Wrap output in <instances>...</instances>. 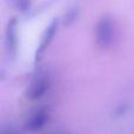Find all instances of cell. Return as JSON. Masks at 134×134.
<instances>
[{
	"mask_svg": "<svg viewBox=\"0 0 134 134\" xmlns=\"http://www.w3.org/2000/svg\"><path fill=\"white\" fill-rule=\"evenodd\" d=\"M115 39V25L109 15H102L95 25V44L100 48H108Z\"/></svg>",
	"mask_w": 134,
	"mask_h": 134,
	"instance_id": "6da1fadb",
	"label": "cell"
},
{
	"mask_svg": "<svg viewBox=\"0 0 134 134\" xmlns=\"http://www.w3.org/2000/svg\"><path fill=\"white\" fill-rule=\"evenodd\" d=\"M49 119V113L46 109H38L37 112H34L33 114H31L30 118L26 120V128L31 132H35L39 131L48 122Z\"/></svg>",
	"mask_w": 134,
	"mask_h": 134,
	"instance_id": "5b68a950",
	"label": "cell"
},
{
	"mask_svg": "<svg viewBox=\"0 0 134 134\" xmlns=\"http://www.w3.org/2000/svg\"><path fill=\"white\" fill-rule=\"evenodd\" d=\"M49 79L45 75L37 76L31 82L27 91V97L31 100H39L48 92L49 90Z\"/></svg>",
	"mask_w": 134,
	"mask_h": 134,
	"instance_id": "3957f363",
	"label": "cell"
},
{
	"mask_svg": "<svg viewBox=\"0 0 134 134\" xmlns=\"http://www.w3.org/2000/svg\"><path fill=\"white\" fill-rule=\"evenodd\" d=\"M5 41H6V48L9 54H15L16 45H18V20L15 16H12L7 21L6 32H5Z\"/></svg>",
	"mask_w": 134,
	"mask_h": 134,
	"instance_id": "277c9868",
	"label": "cell"
},
{
	"mask_svg": "<svg viewBox=\"0 0 134 134\" xmlns=\"http://www.w3.org/2000/svg\"><path fill=\"white\" fill-rule=\"evenodd\" d=\"M58 27H59V19H57V18H54L53 20L46 26L45 31L41 34V38H40L37 52H35V60L41 59V57L44 55L46 48L49 46V44L53 41L54 37H55V34H57V31H58Z\"/></svg>",
	"mask_w": 134,
	"mask_h": 134,
	"instance_id": "7a4b0ae2",
	"label": "cell"
},
{
	"mask_svg": "<svg viewBox=\"0 0 134 134\" xmlns=\"http://www.w3.org/2000/svg\"><path fill=\"white\" fill-rule=\"evenodd\" d=\"M78 14H79V7L73 6V7H71V8H68L65 12V14H64L63 19H61V20H63V24L64 25H69V24L73 23V21L76 19Z\"/></svg>",
	"mask_w": 134,
	"mask_h": 134,
	"instance_id": "8992f818",
	"label": "cell"
}]
</instances>
